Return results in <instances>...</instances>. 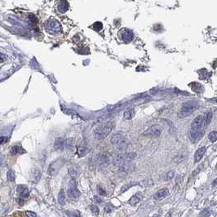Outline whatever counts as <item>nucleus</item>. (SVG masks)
Returning a JSON list of instances; mask_svg holds the SVG:
<instances>
[{
	"instance_id": "obj_1",
	"label": "nucleus",
	"mask_w": 217,
	"mask_h": 217,
	"mask_svg": "<svg viewBox=\"0 0 217 217\" xmlns=\"http://www.w3.org/2000/svg\"><path fill=\"white\" fill-rule=\"evenodd\" d=\"M114 127V122H108L103 125H100L94 130V137L100 140L105 139L111 133Z\"/></svg>"
},
{
	"instance_id": "obj_2",
	"label": "nucleus",
	"mask_w": 217,
	"mask_h": 217,
	"mask_svg": "<svg viewBox=\"0 0 217 217\" xmlns=\"http://www.w3.org/2000/svg\"><path fill=\"white\" fill-rule=\"evenodd\" d=\"M110 142H111V144L113 145L114 148L118 150L119 152H121L122 154L123 153L125 150H127V145H128V142H127V138L124 136L123 135L120 134V133L114 134L111 137Z\"/></svg>"
},
{
	"instance_id": "obj_3",
	"label": "nucleus",
	"mask_w": 217,
	"mask_h": 217,
	"mask_svg": "<svg viewBox=\"0 0 217 217\" xmlns=\"http://www.w3.org/2000/svg\"><path fill=\"white\" fill-rule=\"evenodd\" d=\"M197 108V103L193 100H189L183 104L178 112V117L180 119H185L190 116Z\"/></svg>"
},
{
	"instance_id": "obj_4",
	"label": "nucleus",
	"mask_w": 217,
	"mask_h": 217,
	"mask_svg": "<svg viewBox=\"0 0 217 217\" xmlns=\"http://www.w3.org/2000/svg\"><path fill=\"white\" fill-rule=\"evenodd\" d=\"M136 157L135 153H123L117 155L114 158V164L117 166H122L126 163H129L131 161H133Z\"/></svg>"
},
{
	"instance_id": "obj_5",
	"label": "nucleus",
	"mask_w": 217,
	"mask_h": 217,
	"mask_svg": "<svg viewBox=\"0 0 217 217\" xmlns=\"http://www.w3.org/2000/svg\"><path fill=\"white\" fill-rule=\"evenodd\" d=\"M45 30L51 34H57L61 32V26L57 20H49L45 23Z\"/></svg>"
},
{
	"instance_id": "obj_6",
	"label": "nucleus",
	"mask_w": 217,
	"mask_h": 217,
	"mask_svg": "<svg viewBox=\"0 0 217 217\" xmlns=\"http://www.w3.org/2000/svg\"><path fill=\"white\" fill-rule=\"evenodd\" d=\"M65 162V161L63 158H58L55 162H53L48 167V170H47L48 174L51 176H56L59 172V170H61V168L64 166Z\"/></svg>"
},
{
	"instance_id": "obj_7",
	"label": "nucleus",
	"mask_w": 217,
	"mask_h": 217,
	"mask_svg": "<svg viewBox=\"0 0 217 217\" xmlns=\"http://www.w3.org/2000/svg\"><path fill=\"white\" fill-rule=\"evenodd\" d=\"M68 196L70 199L73 200H77L80 196V192L78 189L76 181L74 180H71L69 184V188H68Z\"/></svg>"
},
{
	"instance_id": "obj_8",
	"label": "nucleus",
	"mask_w": 217,
	"mask_h": 217,
	"mask_svg": "<svg viewBox=\"0 0 217 217\" xmlns=\"http://www.w3.org/2000/svg\"><path fill=\"white\" fill-rule=\"evenodd\" d=\"M162 128L161 126L154 125V126H152V127H150V128L146 130L144 132V135L157 138V137L160 136V135L162 134Z\"/></svg>"
},
{
	"instance_id": "obj_9",
	"label": "nucleus",
	"mask_w": 217,
	"mask_h": 217,
	"mask_svg": "<svg viewBox=\"0 0 217 217\" xmlns=\"http://www.w3.org/2000/svg\"><path fill=\"white\" fill-rule=\"evenodd\" d=\"M119 38L124 42H131L133 38H134V34H133V32L129 30V29H122L119 32Z\"/></svg>"
},
{
	"instance_id": "obj_10",
	"label": "nucleus",
	"mask_w": 217,
	"mask_h": 217,
	"mask_svg": "<svg viewBox=\"0 0 217 217\" xmlns=\"http://www.w3.org/2000/svg\"><path fill=\"white\" fill-rule=\"evenodd\" d=\"M96 163L100 167H105L109 163V158L108 156L104 153H100L96 156Z\"/></svg>"
},
{
	"instance_id": "obj_11",
	"label": "nucleus",
	"mask_w": 217,
	"mask_h": 217,
	"mask_svg": "<svg viewBox=\"0 0 217 217\" xmlns=\"http://www.w3.org/2000/svg\"><path fill=\"white\" fill-rule=\"evenodd\" d=\"M169 194V190L166 188H163L154 194V199L156 200H162L166 196H168Z\"/></svg>"
},
{
	"instance_id": "obj_12",
	"label": "nucleus",
	"mask_w": 217,
	"mask_h": 217,
	"mask_svg": "<svg viewBox=\"0 0 217 217\" xmlns=\"http://www.w3.org/2000/svg\"><path fill=\"white\" fill-rule=\"evenodd\" d=\"M206 150H207V148H206L205 146H203V147L199 148V149L195 152V154H194V162H195L196 163L197 162H198L202 158L203 155L205 154V153H206Z\"/></svg>"
},
{
	"instance_id": "obj_13",
	"label": "nucleus",
	"mask_w": 217,
	"mask_h": 217,
	"mask_svg": "<svg viewBox=\"0 0 217 217\" xmlns=\"http://www.w3.org/2000/svg\"><path fill=\"white\" fill-rule=\"evenodd\" d=\"M17 192L20 193V195L22 197L26 198V197H28L29 195H30V191L28 189V188L26 186L23 185H20L17 186V189H16Z\"/></svg>"
},
{
	"instance_id": "obj_14",
	"label": "nucleus",
	"mask_w": 217,
	"mask_h": 217,
	"mask_svg": "<svg viewBox=\"0 0 217 217\" xmlns=\"http://www.w3.org/2000/svg\"><path fill=\"white\" fill-rule=\"evenodd\" d=\"M142 193H136L135 195L131 197V199L129 200V203L131 205H132V206H135V205H136V204H138L141 201V199H142Z\"/></svg>"
},
{
	"instance_id": "obj_15",
	"label": "nucleus",
	"mask_w": 217,
	"mask_h": 217,
	"mask_svg": "<svg viewBox=\"0 0 217 217\" xmlns=\"http://www.w3.org/2000/svg\"><path fill=\"white\" fill-rule=\"evenodd\" d=\"M69 176L73 178V180H74L75 178H77L78 176L79 175V168L77 166H73L69 169Z\"/></svg>"
},
{
	"instance_id": "obj_16",
	"label": "nucleus",
	"mask_w": 217,
	"mask_h": 217,
	"mask_svg": "<svg viewBox=\"0 0 217 217\" xmlns=\"http://www.w3.org/2000/svg\"><path fill=\"white\" fill-rule=\"evenodd\" d=\"M134 115H135L134 109H133L132 108H127V109L124 112L123 118H124V119H126V120H131V119H133Z\"/></svg>"
},
{
	"instance_id": "obj_17",
	"label": "nucleus",
	"mask_w": 217,
	"mask_h": 217,
	"mask_svg": "<svg viewBox=\"0 0 217 217\" xmlns=\"http://www.w3.org/2000/svg\"><path fill=\"white\" fill-rule=\"evenodd\" d=\"M10 153L11 155H16L18 154H24V153H26V151L23 150L21 146H19V145H15V146H13V147L11 148Z\"/></svg>"
},
{
	"instance_id": "obj_18",
	"label": "nucleus",
	"mask_w": 217,
	"mask_h": 217,
	"mask_svg": "<svg viewBox=\"0 0 217 217\" xmlns=\"http://www.w3.org/2000/svg\"><path fill=\"white\" fill-rule=\"evenodd\" d=\"M212 116H213V114H212V112L211 111H208L207 112V114H205V117H203V125L202 126H208L210 123L212 122Z\"/></svg>"
},
{
	"instance_id": "obj_19",
	"label": "nucleus",
	"mask_w": 217,
	"mask_h": 217,
	"mask_svg": "<svg viewBox=\"0 0 217 217\" xmlns=\"http://www.w3.org/2000/svg\"><path fill=\"white\" fill-rule=\"evenodd\" d=\"M54 148L56 150H62L65 148V140L62 139H57L54 144Z\"/></svg>"
},
{
	"instance_id": "obj_20",
	"label": "nucleus",
	"mask_w": 217,
	"mask_h": 217,
	"mask_svg": "<svg viewBox=\"0 0 217 217\" xmlns=\"http://www.w3.org/2000/svg\"><path fill=\"white\" fill-rule=\"evenodd\" d=\"M69 8V3L66 1H62L58 5V9L61 12H65Z\"/></svg>"
},
{
	"instance_id": "obj_21",
	"label": "nucleus",
	"mask_w": 217,
	"mask_h": 217,
	"mask_svg": "<svg viewBox=\"0 0 217 217\" xmlns=\"http://www.w3.org/2000/svg\"><path fill=\"white\" fill-rule=\"evenodd\" d=\"M58 202L61 206L65 205V192L63 189H61L58 194Z\"/></svg>"
},
{
	"instance_id": "obj_22",
	"label": "nucleus",
	"mask_w": 217,
	"mask_h": 217,
	"mask_svg": "<svg viewBox=\"0 0 217 217\" xmlns=\"http://www.w3.org/2000/svg\"><path fill=\"white\" fill-rule=\"evenodd\" d=\"M78 154L79 157H83L88 153V149L85 146H79L78 148Z\"/></svg>"
},
{
	"instance_id": "obj_23",
	"label": "nucleus",
	"mask_w": 217,
	"mask_h": 217,
	"mask_svg": "<svg viewBox=\"0 0 217 217\" xmlns=\"http://www.w3.org/2000/svg\"><path fill=\"white\" fill-rule=\"evenodd\" d=\"M65 146L69 150H72L73 148L74 147V140L72 139V138L66 140L65 141Z\"/></svg>"
},
{
	"instance_id": "obj_24",
	"label": "nucleus",
	"mask_w": 217,
	"mask_h": 217,
	"mask_svg": "<svg viewBox=\"0 0 217 217\" xmlns=\"http://www.w3.org/2000/svg\"><path fill=\"white\" fill-rule=\"evenodd\" d=\"M186 158V154H180L179 155H177L175 157V158L173 159V161L176 162V163H180L181 162L185 160Z\"/></svg>"
},
{
	"instance_id": "obj_25",
	"label": "nucleus",
	"mask_w": 217,
	"mask_h": 217,
	"mask_svg": "<svg viewBox=\"0 0 217 217\" xmlns=\"http://www.w3.org/2000/svg\"><path fill=\"white\" fill-rule=\"evenodd\" d=\"M136 184H137V183H135V182H131V183L127 184V185H123L122 187V189H121V193H124V192L127 191L130 188H131L132 186L136 185Z\"/></svg>"
},
{
	"instance_id": "obj_26",
	"label": "nucleus",
	"mask_w": 217,
	"mask_h": 217,
	"mask_svg": "<svg viewBox=\"0 0 217 217\" xmlns=\"http://www.w3.org/2000/svg\"><path fill=\"white\" fill-rule=\"evenodd\" d=\"M208 139L210 140L212 142H216L217 140V132L216 131H212V132H210V134L208 135Z\"/></svg>"
},
{
	"instance_id": "obj_27",
	"label": "nucleus",
	"mask_w": 217,
	"mask_h": 217,
	"mask_svg": "<svg viewBox=\"0 0 217 217\" xmlns=\"http://www.w3.org/2000/svg\"><path fill=\"white\" fill-rule=\"evenodd\" d=\"M7 179L9 180L10 181H13L15 180V173H14V171L10 169V170L7 171Z\"/></svg>"
},
{
	"instance_id": "obj_28",
	"label": "nucleus",
	"mask_w": 217,
	"mask_h": 217,
	"mask_svg": "<svg viewBox=\"0 0 217 217\" xmlns=\"http://www.w3.org/2000/svg\"><path fill=\"white\" fill-rule=\"evenodd\" d=\"M67 216L69 217H82L79 212L78 211H74V212H66Z\"/></svg>"
},
{
	"instance_id": "obj_29",
	"label": "nucleus",
	"mask_w": 217,
	"mask_h": 217,
	"mask_svg": "<svg viewBox=\"0 0 217 217\" xmlns=\"http://www.w3.org/2000/svg\"><path fill=\"white\" fill-rule=\"evenodd\" d=\"M97 190H98V193L100 195H101V196H105L106 195V191H105V189L101 185L97 186Z\"/></svg>"
},
{
	"instance_id": "obj_30",
	"label": "nucleus",
	"mask_w": 217,
	"mask_h": 217,
	"mask_svg": "<svg viewBox=\"0 0 217 217\" xmlns=\"http://www.w3.org/2000/svg\"><path fill=\"white\" fill-rule=\"evenodd\" d=\"M93 28H94V30L99 31L100 30H102L103 25H102V23H100V22H96V23L93 25Z\"/></svg>"
},
{
	"instance_id": "obj_31",
	"label": "nucleus",
	"mask_w": 217,
	"mask_h": 217,
	"mask_svg": "<svg viewBox=\"0 0 217 217\" xmlns=\"http://www.w3.org/2000/svg\"><path fill=\"white\" fill-rule=\"evenodd\" d=\"M174 176H175V172L173 170H170L169 172H167L166 176V181H170L174 177Z\"/></svg>"
},
{
	"instance_id": "obj_32",
	"label": "nucleus",
	"mask_w": 217,
	"mask_h": 217,
	"mask_svg": "<svg viewBox=\"0 0 217 217\" xmlns=\"http://www.w3.org/2000/svg\"><path fill=\"white\" fill-rule=\"evenodd\" d=\"M90 210L92 211L94 215H98L99 214V208L96 205H92L90 207Z\"/></svg>"
},
{
	"instance_id": "obj_33",
	"label": "nucleus",
	"mask_w": 217,
	"mask_h": 217,
	"mask_svg": "<svg viewBox=\"0 0 217 217\" xmlns=\"http://www.w3.org/2000/svg\"><path fill=\"white\" fill-rule=\"evenodd\" d=\"M114 207H113L111 204H108L107 206H105V207H104V212H108H108H112V211L114 210Z\"/></svg>"
},
{
	"instance_id": "obj_34",
	"label": "nucleus",
	"mask_w": 217,
	"mask_h": 217,
	"mask_svg": "<svg viewBox=\"0 0 217 217\" xmlns=\"http://www.w3.org/2000/svg\"><path fill=\"white\" fill-rule=\"evenodd\" d=\"M26 215L28 217H37V214L35 212H30V211H26Z\"/></svg>"
},
{
	"instance_id": "obj_35",
	"label": "nucleus",
	"mask_w": 217,
	"mask_h": 217,
	"mask_svg": "<svg viewBox=\"0 0 217 217\" xmlns=\"http://www.w3.org/2000/svg\"><path fill=\"white\" fill-rule=\"evenodd\" d=\"M210 215H211V213H210L209 211H207V210H206V211H203V212L201 213V216H202L203 217H209Z\"/></svg>"
},
{
	"instance_id": "obj_36",
	"label": "nucleus",
	"mask_w": 217,
	"mask_h": 217,
	"mask_svg": "<svg viewBox=\"0 0 217 217\" xmlns=\"http://www.w3.org/2000/svg\"><path fill=\"white\" fill-rule=\"evenodd\" d=\"M94 199H95V201L97 203H101V202H103V199L98 196H94Z\"/></svg>"
},
{
	"instance_id": "obj_37",
	"label": "nucleus",
	"mask_w": 217,
	"mask_h": 217,
	"mask_svg": "<svg viewBox=\"0 0 217 217\" xmlns=\"http://www.w3.org/2000/svg\"><path fill=\"white\" fill-rule=\"evenodd\" d=\"M7 140V139L6 138L5 136H0V145L3 144Z\"/></svg>"
},
{
	"instance_id": "obj_38",
	"label": "nucleus",
	"mask_w": 217,
	"mask_h": 217,
	"mask_svg": "<svg viewBox=\"0 0 217 217\" xmlns=\"http://www.w3.org/2000/svg\"><path fill=\"white\" fill-rule=\"evenodd\" d=\"M6 60V57L3 54H0V63L3 62Z\"/></svg>"
},
{
	"instance_id": "obj_39",
	"label": "nucleus",
	"mask_w": 217,
	"mask_h": 217,
	"mask_svg": "<svg viewBox=\"0 0 217 217\" xmlns=\"http://www.w3.org/2000/svg\"><path fill=\"white\" fill-rule=\"evenodd\" d=\"M3 158L2 155L0 154V166L3 164Z\"/></svg>"
},
{
	"instance_id": "obj_40",
	"label": "nucleus",
	"mask_w": 217,
	"mask_h": 217,
	"mask_svg": "<svg viewBox=\"0 0 217 217\" xmlns=\"http://www.w3.org/2000/svg\"><path fill=\"white\" fill-rule=\"evenodd\" d=\"M216 180H215L214 182H213V186H214V187H216Z\"/></svg>"
},
{
	"instance_id": "obj_41",
	"label": "nucleus",
	"mask_w": 217,
	"mask_h": 217,
	"mask_svg": "<svg viewBox=\"0 0 217 217\" xmlns=\"http://www.w3.org/2000/svg\"><path fill=\"white\" fill-rule=\"evenodd\" d=\"M152 217H160V215H158V214H155V215H154Z\"/></svg>"
},
{
	"instance_id": "obj_42",
	"label": "nucleus",
	"mask_w": 217,
	"mask_h": 217,
	"mask_svg": "<svg viewBox=\"0 0 217 217\" xmlns=\"http://www.w3.org/2000/svg\"><path fill=\"white\" fill-rule=\"evenodd\" d=\"M170 214L169 213V214H167V216H166V217H170Z\"/></svg>"
}]
</instances>
